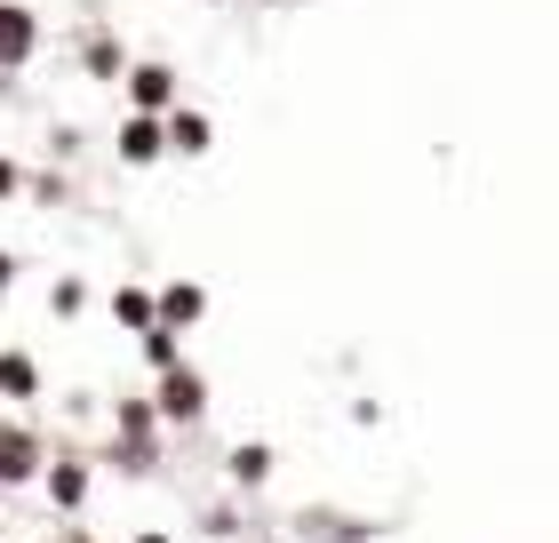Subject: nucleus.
Here are the masks:
<instances>
[{
	"instance_id": "nucleus-2",
	"label": "nucleus",
	"mask_w": 559,
	"mask_h": 543,
	"mask_svg": "<svg viewBox=\"0 0 559 543\" xmlns=\"http://www.w3.org/2000/svg\"><path fill=\"white\" fill-rule=\"evenodd\" d=\"M112 463H120V472H152V463H160V416H152V400H120Z\"/></svg>"
},
{
	"instance_id": "nucleus-8",
	"label": "nucleus",
	"mask_w": 559,
	"mask_h": 543,
	"mask_svg": "<svg viewBox=\"0 0 559 543\" xmlns=\"http://www.w3.org/2000/svg\"><path fill=\"white\" fill-rule=\"evenodd\" d=\"M129 105L136 113H168L176 105V72L168 64H129Z\"/></svg>"
},
{
	"instance_id": "nucleus-1",
	"label": "nucleus",
	"mask_w": 559,
	"mask_h": 543,
	"mask_svg": "<svg viewBox=\"0 0 559 543\" xmlns=\"http://www.w3.org/2000/svg\"><path fill=\"white\" fill-rule=\"evenodd\" d=\"M152 416H160V424H200V416H209V376L185 368V359L160 368V376H152Z\"/></svg>"
},
{
	"instance_id": "nucleus-13",
	"label": "nucleus",
	"mask_w": 559,
	"mask_h": 543,
	"mask_svg": "<svg viewBox=\"0 0 559 543\" xmlns=\"http://www.w3.org/2000/svg\"><path fill=\"white\" fill-rule=\"evenodd\" d=\"M264 472H272V448H257V439H248V448H233V480H240V487H257Z\"/></svg>"
},
{
	"instance_id": "nucleus-12",
	"label": "nucleus",
	"mask_w": 559,
	"mask_h": 543,
	"mask_svg": "<svg viewBox=\"0 0 559 543\" xmlns=\"http://www.w3.org/2000/svg\"><path fill=\"white\" fill-rule=\"evenodd\" d=\"M112 320L144 335V328H152V296H144V288H120V296H112Z\"/></svg>"
},
{
	"instance_id": "nucleus-16",
	"label": "nucleus",
	"mask_w": 559,
	"mask_h": 543,
	"mask_svg": "<svg viewBox=\"0 0 559 543\" xmlns=\"http://www.w3.org/2000/svg\"><path fill=\"white\" fill-rule=\"evenodd\" d=\"M144 543H168V535H144Z\"/></svg>"
},
{
	"instance_id": "nucleus-5",
	"label": "nucleus",
	"mask_w": 559,
	"mask_h": 543,
	"mask_svg": "<svg viewBox=\"0 0 559 543\" xmlns=\"http://www.w3.org/2000/svg\"><path fill=\"white\" fill-rule=\"evenodd\" d=\"M168 152V113H129L120 120V161L129 168H152Z\"/></svg>"
},
{
	"instance_id": "nucleus-11",
	"label": "nucleus",
	"mask_w": 559,
	"mask_h": 543,
	"mask_svg": "<svg viewBox=\"0 0 559 543\" xmlns=\"http://www.w3.org/2000/svg\"><path fill=\"white\" fill-rule=\"evenodd\" d=\"M136 344H144V368H152V376H160V368H176V328H160V320H152V328L136 335Z\"/></svg>"
},
{
	"instance_id": "nucleus-6",
	"label": "nucleus",
	"mask_w": 559,
	"mask_h": 543,
	"mask_svg": "<svg viewBox=\"0 0 559 543\" xmlns=\"http://www.w3.org/2000/svg\"><path fill=\"white\" fill-rule=\"evenodd\" d=\"M200 312H209V296H200L192 280H168V288L152 296V320H160V328H176V335H185V328H200Z\"/></svg>"
},
{
	"instance_id": "nucleus-3",
	"label": "nucleus",
	"mask_w": 559,
	"mask_h": 543,
	"mask_svg": "<svg viewBox=\"0 0 559 543\" xmlns=\"http://www.w3.org/2000/svg\"><path fill=\"white\" fill-rule=\"evenodd\" d=\"M40 463H48L40 432H33V424H16V416H0V487H33V480H40Z\"/></svg>"
},
{
	"instance_id": "nucleus-14",
	"label": "nucleus",
	"mask_w": 559,
	"mask_h": 543,
	"mask_svg": "<svg viewBox=\"0 0 559 543\" xmlns=\"http://www.w3.org/2000/svg\"><path fill=\"white\" fill-rule=\"evenodd\" d=\"M9 288H16V256L0 248V296H9Z\"/></svg>"
},
{
	"instance_id": "nucleus-10",
	"label": "nucleus",
	"mask_w": 559,
	"mask_h": 543,
	"mask_svg": "<svg viewBox=\"0 0 559 543\" xmlns=\"http://www.w3.org/2000/svg\"><path fill=\"white\" fill-rule=\"evenodd\" d=\"M168 152H209V120L200 113H168Z\"/></svg>"
},
{
	"instance_id": "nucleus-9",
	"label": "nucleus",
	"mask_w": 559,
	"mask_h": 543,
	"mask_svg": "<svg viewBox=\"0 0 559 543\" xmlns=\"http://www.w3.org/2000/svg\"><path fill=\"white\" fill-rule=\"evenodd\" d=\"M0 392H9V400H33V392H40L33 352H0Z\"/></svg>"
},
{
	"instance_id": "nucleus-15",
	"label": "nucleus",
	"mask_w": 559,
	"mask_h": 543,
	"mask_svg": "<svg viewBox=\"0 0 559 543\" xmlns=\"http://www.w3.org/2000/svg\"><path fill=\"white\" fill-rule=\"evenodd\" d=\"M9 192H16V168H9V161H0V200H9Z\"/></svg>"
},
{
	"instance_id": "nucleus-4",
	"label": "nucleus",
	"mask_w": 559,
	"mask_h": 543,
	"mask_svg": "<svg viewBox=\"0 0 559 543\" xmlns=\"http://www.w3.org/2000/svg\"><path fill=\"white\" fill-rule=\"evenodd\" d=\"M33 48H40V16L24 0H0V72H24Z\"/></svg>"
},
{
	"instance_id": "nucleus-7",
	"label": "nucleus",
	"mask_w": 559,
	"mask_h": 543,
	"mask_svg": "<svg viewBox=\"0 0 559 543\" xmlns=\"http://www.w3.org/2000/svg\"><path fill=\"white\" fill-rule=\"evenodd\" d=\"M40 480H48V504H57V511H81V504H88V463H81V456L40 463Z\"/></svg>"
}]
</instances>
